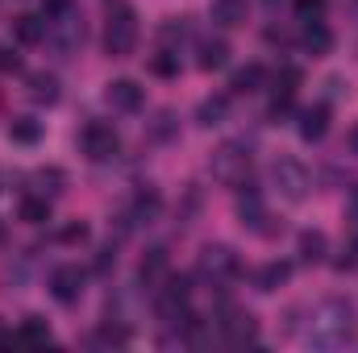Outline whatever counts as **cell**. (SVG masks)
I'll return each mask as SVG.
<instances>
[{"label": "cell", "instance_id": "1", "mask_svg": "<svg viewBox=\"0 0 358 353\" xmlns=\"http://www.w3.org/2000/svg\"><path fill=\"white\" fill-rule=\"evenodd\" d=\"M358 320H355V303L350 299H325L313 320H308V345L317 350H338L355 337Z\"/></svg>", "mask_w": 358, "mask_h": 353}, {"label": "cell", "instance_id": "2", "mask_svg": "<svg viewBox=\"0 0 358 353\" xmlns=\"http://www.w3.org/2000/svg\"><path fill=\"white\" fill-rule=\"evenodd\" d=\"M134 46H138V13L125 0H117L108 8V21H104V50L113 59H129Z\"/></svg>", "mask_w": 358, "mask_h": 353}, {"label": "cell", "instance_id": "3", "mask_svg": "<svg viewBox=\"0 0 358 353\" xmlns=\"http://www.w3.org/2000/svg\"><path fill=\"white\" fill-rule=\"evenodd\" d=\"M208 171H213V179L221 187H246V179H250V150L238 146V142H225V146L213 150Z\"/></svg>", "mask_w": 358, "mask_h": 353}, {"label": "cell", "instance_id": "4", "mask_svg": "<svg viewBox=\"0 0 358 353\" xmlns=\"http://www.w3.org/2000/svg\"><path fill=\"white\" fill-rule=\"evenodd\" d=\"M46 42H50L63 59L76 54V50L84 46V17H80L76 8H63V13L46 17Z\"/></svg>", "mask_w": 358, "mask_h": 353}, {"label": "cell", "instance_id": "5", "mask_svg": "<svg viewBox=\"0 0 358 353\" xmlns=\"http://www.w3.org/2000/svg\"><path fill=\"white\" fill-rule=\"evenodd\" d=\"M271 183H275V191H279L283 200L300 204V200L308 195V187H313V175H308V167L296 163V158H275V163H271Z\"/></svg>", "mask_w": 358, "mask_h": 353}, {"label": "cell", "instance_id": "6", "mask_svg": "<svg viewBox=\"0 0 358 353\" xmlns=\"http://www.w3.org/2000/svg\"><path fill=\"white\" fill-rule=\"evenodd\" d=\"M80 146H84V154H88L92 163H108V158H117L121 137H117V129H113V125L92 121V125H84V133H80Z\"/></svg>", "mask_w": 358, "mask_h": 353}, {"label": "cell", "instance_id": "7", "mask_svg": "<svg viewBox=\"0 0 358 353\" xmlns=\"http://www.w3.org/2000/svg\"><path fill=\"white\" fill-rule=\"evenodd\" d=\"M200 274L213 278V283H225L238 274V254L229 246H204L200 250Z\"/></svg>", "mask_w": 358, "mask_h": 353}, {"label": "cell", "instance_id": "8", "mask_svg": "<svg viewBox=\"0 0 358 353\" xmlns=\"http://www.w3.org/2000/svg\"><path fill=\"white\" fill-rule=\"evenodd\" d=\"M84 283H88V274H84L76 262H67V266H59V270L50 274V295H55L59 303H80Z\"/></svg>", "mask_w": 358, "mask_h": 353}, {"label": "cell", "instance_id": "9", "mask_svg": "<svg viewBox=\"0 0 358 353\" xmlns=\"http://www.w3.org/2000/svg\"><path fill=\"white\" fill-rule=\"evenodd\" d=\"M104 100H108L117 112H138V108H142V100H146V91L138 88L134 80H113V84L104 88Z\"/></svg>", "mask_w": 358, "mask_h": 353}, {"label": "cell", "instance_id": "10", "mask_svg": "<svg viewBox=\"0 0 358 353\" xmlns=\"http://www.w3.org/2000/svg\"><path fill=\"white\" fill-rule=\"evenodd\" d=\"M221 329H225V341L229 345H246V341L259 337V320L250 312H234L229 320H221Z\"/></svg>", "mask_w": 358, "mask_h": 353}, {"label": "cell", "instance_id": "11", "mask_svg": "<svg viewBox=\"0 0 358 353\" xmlns=\"http://www.w3.org/2000/svg\"><path fill=\"white\" fill-rule=\"evenodd\" d=\"M13 38H17L21 46H38V42H46V17H34V13L13 17Z\"/></svg>", "mask_w": 358, "mask_h": 353}, {"label": "cell", "instance_id": "12", "mask_svg": "<svg viewBox=\"0 0 358 353\" xmlns=\"http://www.w3.org/2000/svg\"><path fill=\"white\" fill-rule=\"evenodd\" d=\"M325 129H329V108H325V104L300 112V137H304V142H321Z\"/></svg>", "mask_w": 358, "mask_h": 353}, {"label": "cell", "instance_id": "13", "mask_svg": "<svg viewBox=\"0 0 358 353\" xmlns=\"http://www.w3.org/2000/svg\"><path fill=\"white\" fill-rule=\"evenodd\" d=\"M238 216H242V225H246V229L263 233V220H267L263 195H259V191H246V195H238Z\"/></svg>", "mask_w": 358, "mask_h": 353}, {"label": "cell", "instance_id": "14", "mask_svg": "<svg viewBox=\"0 0 358 353\" xmlns=\"http://www.w3.org/2000/svg\"><path fill=\"white\" fill-rule=\"evenodd\" d=\"M225 117H229V100H225V96H208V100H200V108H196V121H200L204 129L225 125Z\"/></svg>", "mask_w": 358, "mask_h": 353}, {"label": "cell", "instance_id": "15", "mask_svg": "<svg viewBox=\"0 0 358 353\" xmlns=\"http://www.w3.org/2000/svg\"><path fill=\"white\" fill-rule=\"evenodd\" d=\"M300 42H304V50H308V54H329V46H334V33H329L321 21H304V33H300Z\"/></svg>", "mask_w": 358, "mask_h": 353}, {"label": "cell", "instance_id": "16", "mask_svg": "<svg viewBox=\"0 0 358 353\" xmlns=\"http://www.w3.org/2000/svg\"><path fill=\"white\" fill-rule=\"evenodd\" d=\"M225 63H229V46H225L221 38L200 42V67H204V71H221Z\"/></svg>", "mask_w": 358, "mask_h": 353}, {"label": "cell", "instance_id": "17", "mask_svg": "<svg viewBox=\"0 0 358 353\" xmlns=\"http://www.w3.org/2000/svg\"><path fill=\"white\" fill-rule=\"evenodd\" d=\"M17 216H21L25 225H46V220H50V200H46V195H25L21 208H17Z\"/></svg>", "mask_w": 358, "mask_h": 353}, {"label": "cell", "instance_id": "18", "mask_svg": "<svg viewBox=\"0 0 358 353\" xmlns=\"http://www.w3.org/2000/svg\"><path fill=\"white\" fill-rule=\"evenodd\" d=\"M263 84H267V67H259V63H246L242 71H234V84H229V88L246 96V91H259Z\"/></svg>", "mask_w": 358, "mask_h": 353}, {"label": "cell", "instance_id": "19", "mask_svg": "<svg viewBox=\"0 0 358 353\" xmlns=\"http://www.w3.org/2000/svg\"><path fill=\"white\" fill-rule=\"evenodd\" d=\"M29 100H38V104H55V100H59V80L46 75V71H34V75H29Z\"/></svg>", "mask_w": 358, "mask_h": 353}, {"label": "cell", "instance_id": "20", "mask_svg": "<svg viewBox=\"0 0 358 353\" xmlns=\"http://www.w3.org/2000/svg\"><path fill=\"white\" fill-rule=\"evenodd\" d=\"M167 250H150L146 258H142V283L146 287H155V283H163L167 278Z\"/></svg>", "mask_w": 358, "mask_h": 353}, {"label": "cell", "instance_id": "21", "mask_svg": "<svg viewBox=\"0 0 358 353\" xmlns=\"http://www.w3.org/2000/svg\"><path fill=\"white\" fill-rule=\"evenodd\" d=\"M287 274H292L287 262H267L259 274H255V283H259V291H279V287L287 283Z\"/></svg>", "mask_w": 358, "mask_h": 353}, {"label": "cell", "instance_id": "22", "mask_svg": "<svg viewBox=\"0 0 358 353\" xmlns=\"http://www.w3.org/2000/svg\"><path fill=\"white\" fill-rule=\"evenodd\" d=\"M13 341H17V345H50V329H46V320L29 316V320L21 324V333H17Z\"/></svg>", "mask_w": 358, "mask_h": 353}, {"label": "cell", "instance_id": "23", "mask_svg": "<svg viewBox=\"0 0 358 353\" xmlns=\"http://www.w3.org/2000/svg\"><path fill=\"white\" fill-rule=\"evenodd\" d=\"M300 258L304 262H321L325 258V233L321 229H304L300 233Z\"/></svg>", "mask_w": 358, "mask_h": 353}, {"label": "cell", "instance_id": "24", "mask_svg": "<svg viewBox=\"0 0 358 353\" xmlns=\"http://www.w3.org/2000/svg\"><path fill=\"white\" fill-rule=\"evenodd\" d=\"M8 137H13V142H21V146H34V142L42 137V125H38L34 117H17V121L8 125Z\"/></svg>", "mask_w": 358, "mask_h": 353}, {"label": "cell", "instance_id": "25", "mask_svg": "<svg viewBox=\"0 0 358 353\" xmlns=\"http://www.w3.org/2000/svg\"><path fill=\"white\" fill-rule=\"evenodd\" d=\"M34 183H38V195H46V200H50V195H59V191H63L67 175H63L59 167H50V171H38V175H34Z\"/></svg>", "mask_w": 358, "mask_h": 353}, {"label": "cell", "instance_id": "26", "mask_svg": "<svg viewBox=\"0 0 358 353\" xmlns=\"http://www.w3.org/2000/svg\"><path fill=\"white\" fill-rule=\"evenodd\" d=\"M150 71H155V75H179V59L171 50H163V54L150 59Z\"/></svg>", "mask_w": 358, "mask_h": 353}, {"label": "cell", "instance_id": "27", "mask_svg": "<svg viewBox=\"0 0 358 353\" xmlns=\"http://www.w3.org/2000/svg\"><path fill=\"white\" fill-rule=\"evenodd\" d=\"M92 341H96V345H125V341H129V329H113V324H104Z\"/></svg>", "mask_w": 358, "mask_h": 353}, {"label": "cell", "instance_id": "28", "mask_svg": "<svg viewBox=\"0 0 358 353\" xmlns=\"http://www.w3.org/2000/svg\"><path fill=\"white\" fill-rule=\"evenodd\" d=\"M213 17H217L221 25H238V17H242V4H238V0H221V4L213 8Z\"/></svg>", "mask_w": 358, "mask_h": 353}, {"label": "cell", "instance_id": "29", "mask_svg": "<svg viewBox=\"0 0 358 353\" xmlns=\"http://www.w3.org/2000/svg\"><path fill=\"white\" fill-rule=\"evenodd\" d=\"M325 13V0H296V17L300 21H321Z\"/></svg>", "mask_w": 358, "mask_h": 353}, {"label": "cell", "instance_id": "30", "mask_svg": "<svg viewBox=\"0 0 358 353\" xmlns=\"http://www.w3.org/2000/svg\"><path fill=\"white\" fill-rule=\"evenodd\" d=\"M338 270H346V274H355V270H358V237H350V241L342 246V258H338Z\"/></svg>", "mask_w": 358, "mask_h": 353}, {"label": "cell", "instance_id": "31", "mask_svg": "<svg viewBox=\"0 0 358 353\" xmlns=\"http://www.w3.org/2000/svg\"><path fill=\"white\" fill-rule=\"evenodd\" d=\"M0 71H21V59L8 46H0Z\"/></svg>", "mask_w": 358, "mask_h": 353}, {"label": "cell", "instance_id": "32", "mask_svg": "<svg viewBox=\"0 0 358 353\" xmlns=\"http://www.w3.org/2000/svg\"><path fill=\"white\" fill-rule=\"evenodd\" d=\"M59 237H63V241H88V229H84V225H71V229H63Z\"/></svg>", "mask_w": 358, "mask_h": 353}, {"label": "cell", "instance_id": "33", "mask_svg": "<svg viewBox=\"0 0 358 353\" xmlns=\"http://www.w3.org/2000/svg\"><path fill=\"white\" fill-rule=\"evenodd\" d=\"M42 8H46V17H55V13L71 8V0H42Z\"/></svg>", "mask_w": 358, "mask_h": 353}, {"label": "cell", "instance_id": "34", "mask_svg": "<svg viewBox=\"0 0 358 353\" xmlns=\"http://www.w3.org/2000/svg\"><path fill=\"white\" fill-rule=\"evenodd\" d=\"M13 345H17V341H13V337H8V333L0 329V350H13Z\"/></svg>", "mask_w": 358, "mask_h": 353}, {"label": "cell", "instance_id": "35", "mask_svg": "<svg viewBox=\"0 0 358 353\" xmlns=\"http://www.w3.org/2000/svg\"><path fill=\"white\" fill-rule=\"evenodd\" d=\"M350 150H355V154H358V125H355V129H350Z\"/></svg>", "mask_w": 358, "mask_h": 353}, {"label": "cell", "instance_id": "36", "mask_svg": "<svg viewBox=\"0 0 358 353\" xmlns=\"http://www.w3.org/2000/svg\"><path fill=\"white\" fill-rule=\"evenodd\" d=\"M350 216L358 220V191H355V200H350Z\"/></svg>", "mask_w": 358, "mask_h": 353}, {"label": "cell", "instance_id": "37", "mask_svg": "<svg viewBox=\"0 0 358 353\" xmlns=\"http://www.w3.org/2000/svg\"><path fill=\"white\" fill-rule=\"evenodd\" d=\"M0 179H4V175H0Z\"/></svg>", "mask_w": 358, "mask_h": 353}]
</instances>
